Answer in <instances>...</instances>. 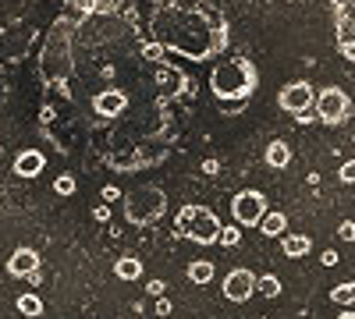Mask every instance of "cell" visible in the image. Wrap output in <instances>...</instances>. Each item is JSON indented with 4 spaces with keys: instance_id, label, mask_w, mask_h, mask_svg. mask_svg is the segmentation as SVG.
<instances>
[{
    "instance_id": "obj_40",
    "label": "cell",
    "mask_w": 355,
    "mask_h": 319,
    "mask_svg": "<svg viewBox=\"0 0 355 319\" xmlns=\"http://www.w3.org/2000/svg\"><path fill=\"white\" fill-rule=\"evenodd\" d=\"M0 156H4V149H0Z\"/></svg>"
},
{
    "instance_id": "obj_18",
    "label": "cell",
    "mask_w": 355,
    "mask_h": 319,
    "mask_svg": "<svg viewBox=\"0 0 355 319\" xmlns=\"http://www.w3.org/2000/svg\"><path fill=\"white\" fill-rule=\"evenodd\" d=\"M189 280H192V284H210V280H214V263H206V259H196V263H189Z\"/></svg>"
},
{
    "instance_id": "obj_8",
    "label": "cell",
    "mask_w": 355,
    "mask_h": 319,
    "mask_svg": "<svg viewBox=\"0 0 355 319\" xmlns=\"http://www.w3.org/2000/svg\"><path fill=\"white\" fill-rule=\"evenodd\" d=\"M313 103H316V89L309 82H288L284 89L277 93V107L284 110V113H306V110H313Z\"/></svg>"
},
{
    "instance_id": "obj_32",
    "label": "cell",
    "mask_w": 355,
    "mask_h": 319,
    "mask_svg": "<svg viewBox=\"0 0 355 319\" xmlns=\"http://www.w3.org/2000/svg\"><path fill=\"white\" fill-rule=\"evenodd\" d=\"M93 220L107 224V220H110V206H96V210H93Z\"/></svg>"
},
{
    "instance_id": "obj_16",
    "label": "cell",
    "mask_w": 355,
    "mask_h": 319,
    "mask_svg": "<svg viewBox=\"0 0 355 319\" xmlns=\"http://www.w3.org/2000/svg\"><path fill=\"white\" fill-rule=\"evenodd\" d=\"M114 273H117V280H139L142 277V263L135 255H121L114 263Z\"/></svg>"
},
{
    "instance_id": "obj_1",
    "label": "cell",
    "mask_w": 355,
    "mask_h": 319,
    "mask_svg": "<svg viewBox=\"0 0 355 319\" xmlns=\"http://www.w3.org/2000/svg\"><path fill=\"white\" fill-rule=\"evenodd\" d=\"M153 39L185 61H214L231 43V25L214 0H153Z\"/></svg>"
},
{
    "instance_id": "obj_4",
    "label": "cell",
    "mask_w": 355,
    "mask_h": 319,
    "mask_svg": "<svg viewBox=\"0 0 355 319\" xmlns=\"http://www.w3.org/2000/svg\"><path fill=\"white\" fill-rule=\"evenodd\" d=\"M174 227H178V235L182 238H189V241H196V245H217V238H220V220H217V213L214 210H206V206H182L178 210V217H174Z\"/></svg>"
},
{
    "instance_id": "obj_17",
    "label": "cell",
    "mask_w": 355,
    "mask_h": 319,
    "mask_svg": "<svg viewBox=\"0 0 355 319\" xmlns=\"http://www.w3.org/2000/svg\"><path fill=\"white\" fill-rule=\"evenodd\" d=\"M18 312L25 316V319H40L43 316V298L40 295H33V291H25V295H18Z\"/></svg>"
},
{
    "instance_id": "obj_28",
    "label": "cell",
    "mask_w": 355,
    "mask_h": 319,
    "mask_svg": "<svg viewBox=\"0 0 355 319\" xmlns=\"http://www.w3.org/2000/svg\"><path fill=\"white\" fill-rule=\"evenodd\" d=\"M338 235H341L345 241H355V224H352V220H341V227H338Z\"/></svg>"
},
{
    "instance_id": "obj_25",
    "label": "cell",
    "mask_w": 355,
    "mask_h": 319,
    "mask_svg": "<svg viewBox=\"0 0 355 319\" xmlns=\"http://www.w3.org/2000/svg\"><path fill=\"white\" fill-rule=\"evenodd\" d=\"M53 192L57 195H75V178H71V174H61V178L53 181Z\"/></svg>"
},
{
    "instance_id": "obj_27",
    "label": "cell",
    "mask_w": 355,
    "mask_h": 319,
    "mask_svg": "<svg viewBox=\"0 0 355 319\" xmlns=\"http://www.w3.org/2000/svg\"><path fill=\"white\" fill-rule=\"evenodd\" d=\"M338 178H341V185H355V160H345L338 167Z\"/></svg>"
},
{
    "instance_id": "obj_20",
    "label": "cell",
    "mask_w": 355,
    "mask_h": 319,
    "mask_svg": "<svg viewBox=\"0 0 355 319\" xmlns=\"http://www.w3.org/2000/svg\"><path fill=\"white\" fill-rule=\"evenodd\" d=\"M256 291H259L263 298H277V295H281V280H277L274 273H266V277H256Z\"/></svg>"
},
{
    "instance_id": "obj_12",
    "label": "cell",
    "mask_w": 355,
    "mask_h": 319,
    "mask_svg": "<svg viewBox=\"0 0 355 319\" xmlns=\"http://www.w3.org/2000/svg\"><path fill=\"white\" fill-rule=\"evenodd\" d=\"M43 167H46V156L40 149H21L15 156V174L18 178H36V174H43Z\"/></svg>"
},
{
    "instance_id": "obj_11",
    "label": "cell",
    "mask_w": 355,
    "mask_h": 319,
    "mask_svg": "<svg viewBox=\"0 0 355 319\" xmlns=\"http://www.w3.org/2000/svg\"><path fill=\"white\" fill-rule=\"evenodd\" d=\"M8 273L11 277H33L40 273V252L36 248H15L8 259Z\"/></svg>"
},
{
    "instance_id": "obj_34",
    "label": "cell",
    "mask_w": 355,
    "mask_h": 319,
    "mask_svg": "<svg viewBox=\"0 0 355 319\" xmlns=\"http://www.w3.org/2000/svg\"><path fill=\"white\" fill-rule=\"evenodd\" d=\"M220 110H224V113H242L245 103H220Z\"/></svg>"
},
{
    "instance_id": "obj_5",
    "label": "cell",
    "mask_w": 355,
    "mask_h": 319,
    "mask_svg": "<svg viewBox=\"0 0 355 319\" xmlns=\"http://www.w3.org/2000/svg\"><path fill=\"white\" fill-rule=\"evenodd\" d=\"M167 213V195L157 185H139L125 195V217L135 227H150Z\"/></svg>"
},
{
    "instance_id": "obj_2",
    "label": "cell",
    "mask_w": 355,
    "mask_h": 319,
    "mask_svg": "<svg viewBox=\"0 0 355 319\" xmlns=\"http://www.w3.org/2000/svg\"><path fill=\"white\" fill-rule=\"evenodd\" d=\"M256 85H259V71L249 57H227L210 71V93L217 96V103H249Z\"/></svg>"
},
{
    "instance_id": "obj_39",
    "label": "cell",
    "mask_w": 355,
    "mask_h": 319,
    "mask_svg": "<svg viewBox=\"0 0 355 319\" xmlns=\"http://www.w3.org/2000/svg\"><path fill=\"white\" fill-rule=\"evenodd\" d=\"M338 319H355V309H345V312H341Z\"/></svg>"
},
{
    "instance_id": "obj_35",
    "label": "cell",
    "mask_w": 355,
    "mask_h": 319,
    "mask_svg": "<svg viewBox=\"0 0 355 319\" xmlns=\"http://www.w3.org/2000/svg\"><path fill=\"white\" fill-rule=\"evenodd\" d=\"M341 50V57H345V61H352L355 64V43H348V46H338Z\"/></svg>"
},
{
    "instance_id": "obj_30",
    "label": "cell",
    "mask_w": 355,
    "mask_h": 319,
    "mask_svg": "<svg viewBox=\"0 0 355 319\" xmlns=\"http://www.w3.org/2000/svg\"><path fill=\"white\" fill-rule=\"evenodd\" d=\"M334 18H345V21H352V25H355V0H352V4H348L345 11H334Z\"/></svg>"
},
{
    "instance_id": "obj_24",
    "label": "cell",
    "mask_w": 355,
    "mask_h": 319,
    "mask_svg": "<svg viewBox=\"0 0 355 319\" xmlns=\"http://www.w3.org/2000/svg\"><path fill=\"white\" fill-rule=\"evenodd\" d=\"M132 4H135V0H107L100 11H110V15H132Z\"/></svg>"
},
{
    "instance_id": "obj_9",
    "label": "cell",
    "mask_w": 355,
    "mask_h": 319,
    "mask_svg": "<svg viewBox=\"0 0 355 319\" xmlns=\"http://www.w3.org/2000/svg\"><path fill=\"white\" fill-rule=\"evenodd\" d=\"M252 295H256V273H252V270L239 266V270H231V273L224 277V298H227V302L242 305V302H249Z\"/></svg>"
},
{
    "instance_id": "obj_21",
    "label": "cell",
    "mask_w": 355,
    "mask_h": 319,
    "mask_svg": "<svg viewBox=\"0 0 355 319\" xmlns=\"http://www.w3.org/2000/svg\"><path fill=\"white\" fill-rule=\"evenodd\" d=\"M139 53H142V57H146V61H153V64H160V57H164V53H167V50H164V46H160V43H157V39H146V43H142V46H139Z\"/></svg>"
},
{
    "instance_id": "obj_23",
    "label": "cell",
    "mask_w": 355,
    "mask_h": 319,
    "mask_svg": "<svg viewBox=\"0 0 355 319\" xmlns=\"http://www.w3.org/2000/svg\"><path fill=\"white\" fill-rule=\"evenodd\" d=\"M348 43H355V25L338 18V46H348Z\"/></svg>"
},
{
    "instance_id": "obj_19",
    "label": "cell",
    "mask_w": 355,
    "mask_h": 319,
    "mask_svg": "<svg viewBox=\"0 0 355 319\" xmlns=\"http://www.w3.org/2000/svg\"><path fill=\"white\" fill-rule=\"evenodd\" d=\"M331 302H334V305H341V309H348V305L355 302V280H348V284H338L334 291H331Z\"/></svg>"
},
{
    "instance_id": "obj_33",
    "label": "cell",
    "mask_w": 355,
    "mask_h": 319,
    "mask_svg": "<svg viewBox=\"0 0 355 319\" xmlns=\"http://www.w3.org/2000/svg\"><path fill=\"white\" fill-rule=\"evenodd\" d=\"M117 195H121V192H117V185H103V202H114Z\"/></svg>"
},
{
    "instance_id": "obj_22",
    "label": "cell",
    "mask_w": 355,
    "mask_h": 319,
    "mask_svg": "<svg viewBox=\"0 0 355 319\" xmlns=\"http://www.w3.org/2000/svg\"><path fill=\"white\" fill-rule=\"evenodd\" d=\"M242 241V230L239 227H220V238H217V245H224V248H234Z\"/></svg>"
},
{
    "instance_id": "obj_10",
    "label": "cell",
    "mask_w": 355,
    "mask_h": 319,
    "mask_svg": "<svg viewBox=\"0 0 355 319\" xmlns=\"http://www.w3.org/2000/svg\"><path fill=\"white\" fill-rule=\"evenodd\" d=\"M128 110V93L121 89H100L93 96V113L96 118H117V113Z\"/></svg>"
},
{
    "instance_id": "obj_14",
    "label": "cell",
    "mask_w": 355,
    "mask_h": 319,
    "mask_svg": "<svg viewBox=\"0 0 355 319\" xmlns=\"http://www.w3.org/2000/svg\"><path fill=\"white\" fill-rule=\"evenodd\" d=\"M259 230H263L266 238H284V235H288V217L277 213V210H270V213L259 220Z\"/></svg>"
},
{
    "instance_id": "obj_3",
    "label": "cell",
    "mask_w": 355,
    "mask_h": 319,
    "mask_svg": "<svg viewBox=\"0 0 355 319\" xmlns=\"http://www.w3.org/2000/svg\"><path fill=\"white\" fill-rule=\"evenodd\" d=\"M75 28H78V18H68V15L57 18L53 33L46 39V50L40 57V75H43L46 85L64 82L71 75V33H75Z\"/></svg>"
},
{
    "instance_id": "obj_6",
    "label": "cell",
    "mask_w": 355,
    "mask_h": 319,
    "mask_svg": "<svg viewBox=\"0 0 355 319\" xmlns=\"http://www.w3.org/2000/svg\"><path fill=\"white\" fill-rule=\"evenodd\" d=\"M313 107H316V118L323 125H345L352 118V100H348V93L341 89V85H327V89H320Z\"/></svg>"
},
{
    "instance_id": "obj_26",
    "label": "cell",
    "mask_w": 355,
    "mask_h": 319,
    "mask_svg": "<svg viewBox=\"0 0 355 319\" xmlns=\"http://www.w3.org/2000/svg\"><path fill=\"white\" fill-rule=\"evenodd\" d=\"M71 8H75L78 15H89V18H93V15L100 11V0H71Z\"/></svg>"
},
{
    "instance_id": "obj_31",
    "label": "cell",
    "mask_w": 355,
    "mask_h": 319,
    "mask_svg": "<svg viewBox=\"0 0 355 319\" xmlns=\"http://www.w3.org/2000/svg\"><path fill=\"white\" fill-rule=\"evenodd\" d=\"M320 263H323V266H338V252H334V248H327V252L320 255Z\"/></svg>"
},
{
    "instance_id": "obj_37",
    "label": "cell",
    "mask_w": 355,
    "mask_h": 319,
    "mask_svg": "<svg viewBox=\"0 0 355 319\" xmlns=\"http://www.w3.org/2000/svg\"><path fill=\"white\" fill-rule=\"evenodd\" d=\"M217 170H220L217 160H206V163H202V174H217Z\"/></svg>"
},
{
    "instance_id": "obj_38",
    "label": "cell",
    "mask_w": 355,
    "mask_h": 319,
    "mask_svg": "<svg viewBox=\"0 0 355 319\" xmlns=\"http://www.w3.org/2000/svg\"><path fill=\"white\" fill-rule=\"evenodd\" d=\"M348 4H352V0H331V8H334V11H345Z\"/></svg>"
},
{
    "instance_id": "obj_36",
    "label": "cell",
    "mask_w": 355,
    "mask_h": 319,
    "mask_svg": "<svg viewBox=\"0 0 355 319\" xmlns=\"http://www.w3.org/2000/svg\"><path fill=\"white\" fill-rule=\"evenodd\" d=\"M157 312H160V316H171V302H167V298H157Z\"/></svg>"
},
{
    "instance_id": "obj_7",
    "label": "cell",
    "mask_w": 355,
    "mask_h": 319,
    "mask_svg": "<svg viewBox=\"0 0 355 319\" xmlns=\"http://www.w3.org/2000/svg\"><path fill=\"white\" fill-rule=\"evenodd\" d=\"M270 213V202H266V195L259 188H245L231 199V217L239 227H259V220Z\"/></svg>"
},
{
    "instance_id": "obj_15",
    "label": "cell",
    "mask_w": 355,
    "mask_h": 319,
    "mask_svg": "<svg viewBox=\"0 0 355 319\" xmlns=\"http://www.w3.org/2000/svg\"><path fill=\"white\" fill-rule=\"evenodd\" d=\"M309 248H313V241L306 235H284L281 238V252L288 259H302V255H309Z\"/></svg>"
},
{
    "instance_id": "obj_13",
    "label": "cell",
    "mask_w": 355,
    "mask_h": 319,
    "mask_svg": "<svg viewBox=\"0 0 355 319\" xmlns=\"http://www.w3.org/2000/svg\"><path fill=\"white\" fill-rule=\"evenodd\" d=\"M263 160H266V167H274V170H284V167L291 163V146H288L284 138H274L270 146H266Z\"/></svg>"
},
{
    "instance_id": "obj_29",
    "label": "cell",
    "mask_w": 355,
    "mask_h": 319,
    "mask_svg": "<svg viewBox=\"0 0 355 319\" xmlns=\"http://www.w3.org/2000/svg\"><path fill=\"white\" fill-rule=\"evenodd\" d=\"M146 295H153V298H164V280H150V284H146Z\"/></svg>"
}]
</instances>
